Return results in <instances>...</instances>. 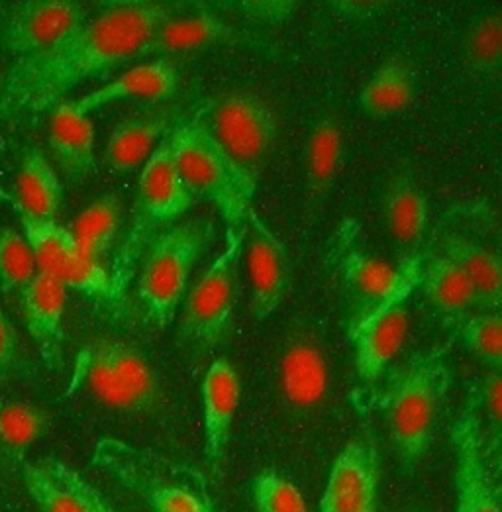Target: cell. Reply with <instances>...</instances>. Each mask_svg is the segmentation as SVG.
Returning <instances> with one entry per match:
<instances>
[{"label":"cell","mask_w":502,"mask_h":512,"mask_svg":"<svg viewBox=\"0 0 502 512\" xmlns=\"http://www.w3.org/2000/svg\"><path fill=\"white\" fill-rule=\"evenodd\" d=\"M175 8L157 2L106 4L51 52L12 61L0 73V118L51 112L79 85L148 53Z\"/></svg>","instance_id":"6da1fadb"},{"label":"cell","mask_w":502,"mask_h":512,"mask_svg":"<svg viewBox=\"0 0 502 512\" xmlns=\"http://www.w3.org/2000/svg\"><path fill=\"white\" fill-rule=\"evenodd\" d=\"M448 387V348L440 346L414 356L389 383L383 412L404 469H414L428 454Z\"/></svg>","instance_id":"7a4b0ae2"},{"label":"cell","mask_w":502,"mask_h":512,"mask_svg":"<svg viewBox=\"0 0 502 512\" xmlns=\"http://www.w3.org/2000/svg\"><path fill=\"white\" fill-rule=\"evenodd\" d=\"M193 203L195 197L175 169L167 136L142 167L130 230L108 269L114 301H120L128 291L151 240L185 216Z\"/></svg>","instance_id":"3957f363"},{"label":"cell","mask_w":502,"mask_h":512,"mask_svg":"<svg viewBox=\"0 0 502 512\" xmlns=\"http://www.w3.org/2000/svg\"><path fill=\"white\" fill-rule=\"evenodd\" d=\"M93 463L140 495L151 512H218L204 477L185 463L116 438L99 440Z\"/></svg>","instance_id":"277c9868"},{"label":"cell","mask_w":502,"mask_h":512,"mask_svg":"<svg viewBox=\"0 0 502 512\" xmlns=\"http://www.w3.org/2000/svg\"><path fill=\"white\" fill-rule=\"evenodd\" d=\"M216 234L208 218H189L161 230L146 248L136 271L138 301L151 324L165 328L177 314L189 279Z\"/></svg>","instance_id":"5b68a950"},{"label":"cell","mask_w":502,"mask_h":512,"mask_svg":"<svg viewBox=\"0 0 502 512\" xmlns=\"http://www.w3.org/2000/svg\"><path fill=\"white\" fill-rule=\"evenodd\" d=\"M85 389L108 409L146 414L159 403V381L148 358L132 344L97 340L73 363L69 393Z\"/></svg>","instance_id":"8992f818"},{"label":"cell","mask_w":502,"mask_h":512,"mask_svg":"<svg viewBox=\"0 0 502 512\" xmlns=\"http://www.w3.org/2000/svg\"><path fill=\"white\" fill-rule=\"evenodd\" d=\"M169 146L175 169L195 201L204 199L214 206L226 228H244L251 201L201 118L183 122L169 132Z\"/></svg>","instance_id":"52a82bcc"},{"label":"cell","mask_w":502,"mask_h":512,"mask_svg":"<svg viewBox=\"0 0 502 512\" xmlns=\"http://www.w3.org/2000/svg\"><path fill=\"white\" fill-rule=\"evenodd\" d=\"M199 118L234 167L246 197L253 203L261 169L277 134L273 112L253 95L232 93L208 106Z\"/></svg>","instance_id":"ba28073f"},{"label":"cell","mask_w":502,"mask_h":512,"mask_svg":"<svg viewBox=\"0 0 502 512\" xmlns=\"http://www.w3.org/2000/svg\"><path fill=\"white\" fill-rule=\"evenodd\" d=\"M420 256L406 261V271L399 287L381 301L352 310L346 334L352 344L357 375L373 383L399 356L408 332V301L416 293L422 275Z\"/></svg>","instance_id":"9c48e42d"},{"label":"cell","mask_w":502,"mask_h":512,"mask_svg":"<svg viewBox=\"0 0 502 512\" xmlns=\"http://www.w3.org/2000/svg\"><path fill=\"white\" fill-rule=\"evenodd\" d=\"M244 240L246 226L226 228L222 252L210 261L183 299L181 332L189 342L201 348H212L218 344L230 328Z\"/></svg>","instance_id":"30bf717a"},{"label":"cell","mask_w":502,"mask_h":512,"mask_svg":"<svg viewBox=\"0 0 502 512\" xmlns=\"http://www.w3.org/2000/svg\"><path fill=\"white\" fill-rule=\"evenodd\" d=\"M36 269L61 283L67 291H77L89 299L114 301L110 271L102 261L87 256L75 242L69 228L57 220H40L16 212Z\"/></svg>","instance_id":"8fae6325"},{"label":"cell","mask_w":502,"mask_h":512,"mask_svg":"<svg viewBox=\"0 0 502 512\" xmlns=\"http://www.w3.org/2000/svg\"><path fill=\"white\" fill-rule=\"evenodd\" d=\"M455 512H501V485L483 438L479 391L471 389L452 428Z\"/></svg>","instance_id":"7c38bea8"},{"label":"cell","mask_w":502,"mask_h":512,"mask_svg":"<svg viewBox=\"0 0 502 512\" xmlns=\"http://www.w3.org/2000/svg\"><path fill=\"white\" fill-rule=\"evenodd\" d=\"M87 22L81 4L67 0H30L0 12V52L14 61L32 59L63 44Z\"/></svg>","instance_id":"4fadbf2b"},{"label":"cell","mask_w":502,"mask_h":512,"mask_svg":"<svg viewBox=\"0 0 502 512\" xmlns=\"http://www.w3.org/2000/svg\"><path fill=\"white\" fill-rule=\"evenodd\" d=\"M244 252L248 254L251 314L261 322L281 307L287 295L291 261L287 246L279 240L263 216L253 210V206L246 216Z\"/></svg>","instance_id":"5bb4252c"},{"label":"cell","mask_w":502,"mask_h":512,"mask_svg":"<svg viewBox=\"0 0 502 512\" xmlns=\"http://www.w3.org/2000/svg\"><path fill=\"white\" fill-rule=\"evenodd\" d=\"M379 452L369 440H352L330 467L318 512L377 509Z\"/></svg>","instance_id":"9a60e30c"},{"label":"cell","mask_w":502,"mask_h":512,"mask_svg":"<svg viewBox=\"0 0 502 512\" xmlns=\"http://www.w3.org/2000/svg\"><path fill=\"white\" fill-rule=\"evenodd\" d=\"M240 399L242 383L236 367L226 358L212 361L201 383L204 460L212 473H218L226 458Z\"/></svg>","instance_id":"2e32d148"},{"label":"cell","mask_w":502,"mask_h":512,"mask_svg":"<svg viewBox=\"0 0 502 512\" xmlns=\"http://www.w3.org/2000/svg\"><path fill=\"white\" fill-rule=\"evenodd\" d=\"M22 481L40 512H104L108 507L99 489L55 458L24 461Z\"/></svg>","instance_id":"e0dca14e"},{"label":"cell","mask_w":502,"mask_h":512,"mask_svg":"<svg viewBox=\"0 0 502 512\" xmlns=\"http://www.w3.org/2000/svg\"><path fill=\"white\" fill-rule=\"evenodd\" d=\"M279 379L285 399L297 409H312L328 391V359L314 328H297L283 350Z\"/></svg>","instance_id":"ac0fdd59"},{"label":"cell","mask_w":502,"mask_h":512,"mask_svg":"<svg viewBox=\"0 0 502 512\" xmlns=\"http://www.w3.org/2000/svg\"><path fill=\"white\" fill-rule=\"evenodd\" d=\"M26 330L36 344L44 363L51 369L63 365L65 346V308L67 289L48 275L36 273L28 287L18 295Z\"/></svg>","instance_id":"d6986e66"},{"label":"cell","mask_w":502,"mask_h":512,"mask_svg":"<svg viewBox=\"0 0 502 512\" xmlns=\"http://www.w3.org/2000/svg\"><path fill=\"white\" fill-rule=\"evenodd\" d=\"M177 87H179L177 69L167 59H153L148 63L130 67L128 71L102 83L101 87L93 89L91 93L79 99H73L71 103L79 112L91 116L112 104L128 103V101H142V103L165 101L177 93Z\"/></svg>","instance_id":"ffe728a7"},{"label":"cell","mask_w":502,"mask_h":512,"mask_svg":"<svg viewBox=\"0 0 502 512\" xmlns=\"http://www.w3.org/2000/svg\"><path fill=\"white\" fill-rule=\"evenodd\" d=\"M48 142L53 159L69 181L81 183L97 169L93 120L71 101H63L51 110Z\"/></svg>","instance_id":"44dd1931"},{"label":"cell","mask_w":502,"mask_h":512,"mask_svg":"<svg viewBox=\"0 0 502 512\" xmlns=\"http://www.w3.org/2000/svg\"><path fill=\"white\" fill-rule=\"evenodd\" d=\"M406 261L408 259L399 261V265H391L350 246L348 242H342L336 263L340 281L352 299L350 312L373 305L393 293L404 277Z\"/></svg>","instance_id":"7402d4cb"},{"label":"cell","mask_w":502,"mask_h":512,"mask_svg":"<svg viewBox=\"0 0 502 512\" xmlns=\"http://www.w3.org/2000/svg\"><path fill=\"white\" fill-rule=\"evenodd\" d=\"M430 208L410 173H399L385 193V222L401 261L418 256V246L428 230Z\"/></svg>","instance_id":"603a6c76"},{"label":"cell","mask_w":502,"mask_h":512,"mask_svg":"<svg viewBox=\"0 0 502 512\" xmlns=\"http://www.w3.org/2000/svg\"><path fill=\"white\" fill-rule=\"evenodd\" d=\"M10 203L16 212L40 220H55L63 203V185L50 159L36 148L26 150Z\"/></svg>","instance_id":"cb8c5ba5"},{"label":"cell","mask_w":502,"mask_h":512,"mask_svg":"<svg viewBox=\"0 0 502 512\" xmlns=\"http://www.w3.org/2000/svg\"><path fill=\"white\" fill-rule=\"evenodd\" d=\"M236 30L218 14L199 10L187 16L167 18L151 40L146 55H177L195 52L236 38Z\"/></svg>","instance_id":"d4e9b609"},{"label":"cell","mask_w":502,"mask_h":512,"mask_svg":"<svg viewBox=\"0 0 502 512\" xmlns=\"http://www.w3.org/2000/svg\"><path fill=\"white\" fill-rule=\"evenodd\" d=\"M171 120L167 116H140L116 124L104 148V161L116 175L144 167L157 146L167 138Z\"/></svg>","instance_id":"484cf974"},{"label":"cell","mask_w":502,"mask_h":512,"mask_svg":"<svg viewBox=\"0 0 502 512\" xmlns=\"http://www.w3.org/2000/svg\"><path fill=\"white\" fill-rule=\"evenodd\" d=\"M444 256L469 279L477 307L489 312H499L502 303V265L501 257L471 240L461 236H450L444 244Z\"/></svg>","instance_id":"4316f807"},{"label":"cell","mask_w":502,"mask_h":512,"mask_svg":"<svg viewBox=\"0 0 502 512\" xmlns=\"http://www.w3.org/2000/svg\"><path fill=\"white\" fill-rule=\"evenodd\" d=\"M344 140L340 124L334 116H324L312 128L306 140L304 173L310 203H320L332 189L342 165Z\"/></svg>","instance_id":"83f0119b"},{"label":"cell","mask_w":502,"mask_h":512,"mask_svg":"<svg viewBox=\"0 0 502 512\" xmlns=\"http://www.w3.org/2000/svg\"><path fill=\"white\" fill-rule=\"evenodd\" d=\"M418 287L424 291L436 312L457 324L471 308L477 307L475 291L469 279L450 257H434L422 265Z\"/></svg>","instance_id":"f1b7e54d"},{"label":"cell","mask_w":502,"mask_h":512,"mask_svg":"<svg viewBox=\"0 0 502 512\" xmlns=\"http://www.w3.org/2000/svg\"><path fill=\"white\" fill-rule=\"evenodd\" d=\"M416 97V77L399 59L383 63L359 93V108L377 120L401 114Z\"/></svg>","instance_id":"f546056e"},{"label":"cell","mask_w":502,"mask_h":512,"mask_svg":"<svg viewBox=\"0 0 502 512\" xmlns=\"http://www.w3.org/2000/svg\"><path fill=\"white\" fill-rule=\"evenodd\" d=\"M50 430L48 412L32 403L0 395V448L8 458L24 463L28 450Z\"/></svg>","instance_id":"4dcf8cb0"},{"label":"cell","mask_w":502,"mask_h":512,"mask_svg":"<svg viewBox=\"0 0 502 512\" xmlns=\"http://www.w3.org/2000/svg\"><path fill=\"white\" fill-rule=\"evenodd\" d=\"M122 222V203L114 193L102 195L87 206L69 228L87 256L102 261L114 248Z\"/></svg>","instance_id":"1f68e13d"},{"label":"cell","mask_w":502,"mask_h":512,"mask_svg":"<svg viewBox=\"0 0 502 512\" xmlns=\"http://www.w3.org/2000/svg\"><path fill=\"white\" fill-rule=\"evenodd\" d=\"M34 254L14 228H0V291L4 295H20L36 277Z\"/></svg>","instance_id":"d6a6232c"},{"label":"cell","mask_w":502,"mask_h":512,"mask_svg":"<svg viewBox=\"0 0 502 512\" xmlns=\"http://www.w3.org/2000/svg\"><path fill=\"white\" fill-rule=\"evenodd\" d=\"M255 512H310L301 489L277 469H261L251 481Z\"/></svg>","instance_id":"836d02e7"},{"label":"cell","mask_w":502,"mask_h":512,"mask_svg":"<svg viewBox=\"0 0 502 512\" xmlns=\"http://www.w3.org/2000/svg\"><path fill=\"white\" fill-rule=\"evenodd\" d=\"M459 338L475 358L493 371H501L502 320L499 312L465 316L459 322Z\"/></svg>","instance_id":"e575fe53"},{"label":"cell","mask_w":502,"mask_h":512,"mask_svg":"<svg viewBox=\"0 0 502 512\" xmlns=\"http://www.w3.org/2000/svg\"><path fill=\"white\" fill-rule=\"evenodd\" d=\"M465 57L475 71L493 73L502 59V18L491 12L475 20L465 38Z\"/></svg>","instance_id":"d590c367"},{"label":"cell","mask_w":502,"mask_h":512,"mask_svg":"<svg viewBox=\"0 0 502 512\" xmlns=\"http://www.w3.org/2000/svg\"><path fill=\"white\" fill-rule=\"evenodd\" d=\"M479 391V409L485 412L487 430H483L485 452L495 475H501L502 448V381L501 371H491Z\"/></svg>","instance_id":"8d00e7d4"},{"label":"cell","mask_w":502,"mask_h":512,"mask_svg":"<svg viewBox=\"0 0 502 512\" xmlns=\"http://www.w3.org/2000/svg\"><path fill=\"white\" fill-rule=\"evenodd\" d=\"M24 367L22 344L16 328L0 308V381L16 377Z\"/></svg>","instance_id":"74e56055"},{"label":"cell","mask_w":502,"mask_h":512,"mask_svg":"<svg viewBox=\"0 0 502 512\" xmlns=\"http://www.w3.org/2000/svg\"><path fill=\"white\" fill-rule=\"evenodd\" d=\"M295 6L297 4H293V2H244V4H238L236 8L246 10L253 18H261L267 22H279V20L287 18Z\"/></svg>","instance_id":"f35d334b"},{"label":"cell","mask_w":502,"mask_h":512,"mask_svg":"<svg viewBox=\"0 0 502 512\" xmlns=\"http://www.w3.org/2000/svg\"><path fill=\"white\" fill-rule=\"evenodd\" d=\"M334 6L350 16H369L371 12H379L381 8H385L383 2H338Z\"/></svg>","instance_id":"ab89813d"},{"label":"cell","mask_w":502,"mask_h":512,"mask_svg":"<svg viewBox=\"0 0 502 512\" xmlns=\"http://www.w3.org/2000/svg\"><path fill=\"white\" fill-rule=\"evenodd\" d=\"M104 512H116V511H114V509H112V507H110V505H108V507H106V509H104Z\"/></svg>","instance_id":"60d3db41"},{"label":"cell","mask_w":502,"mask_h":512,"mask_svg":"<svg viewBox=\"0 0 502 512\" xmlns=\"http://www.w3.org/2000/svg\"><path fill=\"white\" fill-rule=\"evenodd\" d=\"M371 512H377V509H375V511H371Z\"/></svg>","instance_id":"b9f144b4"}]
</instances>
